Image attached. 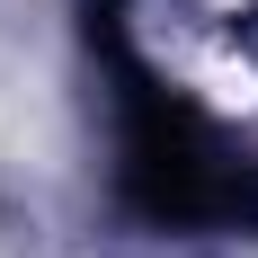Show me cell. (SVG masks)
<instances>
[{
    "label": "cell",
    "mask_w": 258,
    "mask_h": 258,
    "mask_svg": "<svg viewBox=\"0 0 258 258\" xmlns=\"http://www.w3.org/2000/svg\"><path fill=\"white\" fill-rule=\"evenodd\" d=\"M116 62V187L152 232H258V152L240 134H223L196 98L160 89L125 53V36H107Z\"/></svg>",
    "instance_id": "cell-1"
}]
</instances>
